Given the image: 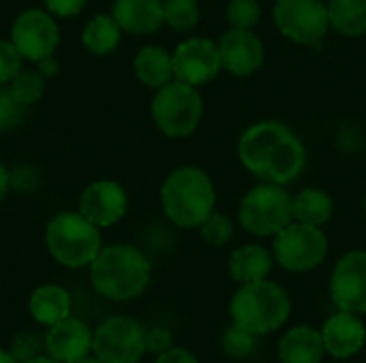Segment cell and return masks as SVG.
<instances>
[{
  "label": "cell",
  "mask_w": 366,
  "mask_h": 363,
  "mask_svg": "<svg viewBox=\"0 0 366 363\" xmlns=\"http://www.w3.org/2000/svg\"><path fill=\"white\" fill-rule=\"evenodd\" d=\"M238 218L240 225L257 237L277 235L294 220L292 195L279 184L264 182L244 195L240 201Z\"/></svg>",
  "instance_id": "obj_7"
},
{
  "label": "cell",
  "mask_w": 366,
  "mask_h": 363,
  "mask_svg": "<svg viewBox=\"0 0 366 363\" xmlns=\"http://www.w3.org/2000/svg\"><path fill=\"white\" fill-rule=\"evenodd\" d=\"M202 237L210 244V246H225L232 235H234V225L225 214L219 212H210L206 216V220L199 225Z\"/></svg>",
  "instance_id": "obj_30"
},
{
  "label": "cell",
  "mask_w": 366,
  "mask_h": 363,
  "mask_svg": "<svg viewBox=\"0 0 366 363\" xmlns=\"http://www.w3.org/2000/svg\"><path fill=\"white\" fill-rule=\"evenodd\" d=\"M238 158L255 178L283 186L302 173L307 150L287 124L268 120L257 122L242 133L238 141Z\"/></svg>",
  "instance_id": "obj_1"
},
{
  "label": "cell",
  "mask_w": 366,
  "mask_h": 363,
  "mask_svg": "<svg viewBox=\"0 0 366 363\" xmlns=\"http://www.w3.org/2000/svg\"><path fill=\"white\" fill-rule=\"evenodd\" d=\"M332 302L339 310L362 315L366 312V252L352 250L335 267L330 280Z\"/></svg>",
  "instance_id": "obj_13"
},
{
  "label": "cell",
  "mask_w": 366,
  "mask_h": 363,
  "mask_svg": "<svg viewBox=\"0 0 366 363\" xmlns=\"http://www.w3.org/2000/svg\"><path fill=\"white\" fill-rule=\"evenodd\" d=\"M150 276L152 265L148 257L131 244L105 246L90 263V282L109 302H131L144 295Z\"/></svg>",
  "instance_id": "obj_2"
},
{
  "label": "cell",
  "mask_w": 366,
  "mask_h": 363,
  "mask_svg": "<svg viewBox=\"0 0 366 363\" xmlns=\"http://www.w3.org/2000/svg\"><path fill=\"white\" fill-rule=\"evenodd\" d=\"M112 15L131 34H150L165 24L163 0H114Z\"/></svg>",
  "instance_id": "obj_18"
},
{
  "label": "cell",
  "mask_w": 366,
  "mask_h": 363,
  "mask_svg": "<svg viewBox=\"0 0 366 363\" xmlns=\"http://www.w3.org/2000/svg\"><path fill=\"white\" fill-rule=\"evenodd\" d=\"M0 363H19V362L15 359V355H13L11 351L0 349Z\"/></svg>",
  "instance_id": "obj_39"
},
{
  "label": "cell",
  "mask_w": 366,
  "mask_h": 363,
  "mask_svg": "<svg viewBox=\"0 0 366 363\" xmlns=\"http://www.w3.org/2000/svg\"><path fill=\"white\" fill-rule=\"evenodd\" d=\"M36 71L47 79V77H54V75H58V71H60V64H58V60L54 58V56H47V58H43V60H39L36 62Z\"/></svg>",
  "instance_id": "obj_37"
},
{
  "label": "cell",
  "mask_w": 366,
  "mask_h": 363,
  "mask_svg": "<svg viewBox=\"0 0 366 363\" xmlns=\"http://www.w3.org/2000/svg\"><path fill=\"white\" fill-rule=\"evenodd\" d=\"M274 259L287 272H311L315 270L328 252V240L322 227L305 225L292 220L285 229L274 235Z\"/></svg>",
  "instance_id": "obj_8"
},
{
  "label": "cell",
  "mask_w": 366,
  "mask_h": 363,
  "mask_svg": "<svg viewBox=\"0 0 366 363\" xmlns=\"http://www.w3.org/2000/svg\"><path fill=\"white\" fill-rule=\"evenodd\" d=\"M290 297L285 289L270 280H257L242 285L229 304V315L234 325L264 336L277 332L290 317Z\"/></svg>",
  "instance_id": "obj_4"
},
{
  "label": "cell",
  "mask_w": 366,
  "mask_h": 363,
  "mask_svg": "<svg viewBox=\"0 0 366 363\" xmlns=\"http://www.w3.org/2000/svg\"><path fill=\"white\" fill-rule=\"evenodd\" d=\"M92 353L101 363H137L146 353V329L133 317H109L92 332Z\"/></svg>",
  "instance_id": "obj_9"
},
{
  "label": "cell",
  "mask_w": 366,
  "mask_h": 363,
  "mask_svg": "<svg viewBox=\"0 0 366 363\" xmlns=\"http://www.w3.org/2000/svg\"><path fill=\"white\" fill-rule=\"evenodd\" d=\"M26 363H60L58 359H54L51 355H36V357H32L30 362Z\"/></svg>",
  "instance_id": "obj_40"
},
{
  "label": "cell",
  "mask_w": 366,
  "mask_h": 363,
  "mask_svg": "<svg viewBox=\"0 0 366 363\" xmlns=\"http://www.w3.org/2000/svg\"><path fill=\"white\" fill-rule=\"evenodd\" d=\"M45 11L58 17H73L84 11L88 0H41Z\"/></svg>",
  "instance_id": "obj_35"
},
{
  "label": "cell",
  "mask_w": 366,
  "mask_h": 363,
  "mask_svg": "<svg viewBox=\"0 0 366 363\" xmlns=\"http://www.w3.org/2000/svg\"><path fill=\"white\" fill-rule=\"evenodd\" d=\"M165 24L178 32L193 30L199 21L197 0H163Z\"/></svg>",
  "instance_id": "obj_27"
},
{
  "label": "cell",
  "mask_w": 366,
  "mask_h": 363,
  "mask_svg": "<svg viewBox=\"0 0 366 363\" xmlns=\"http://www.w3.org/2000/svg\"><path fill=\"white\" fill-rule=\"evenodd\" d=\"M335 214L332 197L320 188H305L292 197V216L296 223L324 227Z\"/></svg>",
  "instance_id": "obj_23"
},
{
  "label": "cell",
  "mask_w": 366,
  "mask_h": 363,
  "mask_svg": "<svg viewBox=\"0 0 366 363\" xmlns=\"http://www.w3.org/2000/svg\"><path fill=\"white\" fill-rule=\"evenodd\" d=\"M223 353L232 359H247L253 355L255 351V334L232 325L225 334H223Z\"/></svg>",
  "instance_id": "obj_28"
},
{
  "label": "cell",
  "mask_w": 366,
  "mask_h": 363,
  "mask_svg": "<svg viewBox=\"0 0 366 363\" xmlns=\"http://www.w3.org/2000/svg\"><path fill=\"white\" fill-rule=\"evenodd\" d=\"M6 193H9V171H6V167L0 163V201L6 197Z\"/></svg>",
  "instance_id": "obj_38"
},
{
  "label": "cell",
  "mask_w": 366,
  "mask_h": 363,
  "mask_svg": "<svg viewBox=\"0 0 366 363\" xmlns=\"http://www.w3.org/2000/svg\"><path fill=\"white\" fill-rule=\"evenodd\" d=\"M45 351L60 363L79 362L92 351V332L84 321L66 317L49 325L45 334Z\"/></svg>",
  "instance_id": "obj_16"
},
{
  "label": "cell",
  "mask_w": 366,
  "mask_h": 363,
  "mask_svg": "<svg viewBox=\"0 0 366 363\" xmlns=\"http://www.w3.org/2000/svg\"><path fill=\"white\" fill-rule=\"evenodd\" d=\"M150 111L157 128L165 137L182 139L195 133V128L199 126L204 101L195 86L174 79L157 90Z\"/></svg>",
  "instance_id": "obj_6"
},
{
  "label": "cell",
  "mask_w": 366,
  "mask_h": 363,
  "mask_svg": "<svg viewBox=\"0 0 366 363\" xmlns=\"http://www.w3.org/2000/svg\"><path fill=\"white\" fill-rule=\"evenodd\" d=\"M330 26L343 36H362L366 32V0H328Z\"/></svg>",
  "instance_id": "obj_25"
},
{
  "label": "cell",
  "mask_w": 366,
  "mask_h": 363,
  "mask_svg": "<svg viewBox=\"0 0 366 363\" xmlns=\"http://www.w3.org/2000/svg\"><path fill=\"white\" fill-rule=\"evenodd\" d=\"M227 267H229V274L236 282H240V285L257 282L270 274L272 255L259 244H247V246H240L232 252Z\"/></svg>",
  "instance_id": "obj_21"
},
{
  "label": "cell",
  "mask_w": 366,
  "mask_h": 363,
  "mask_svg": "<svg viewBox=\"0 0 366 363\" xmlns=\"http://www.w3.org/2000/svg\"><path fill=\"white\" fill-rule=\"evenodd\" d=\"M26 105H21L13 92L9 90V86L4 88L0 83V133H9L13 128H17L24 118H26Z\"/></svg>",
  "instance_id": "obj_31"
},
{
  "label": "cell",
  "mask_w": 366,
  "mask_h": 363,
  "mask_svg": "<svg viewBox=\"0 0 366 363\" xmlns=\"http://www.w3.org/2000/svg\"><path fill=\"white\" fill-rule=\"evenodd\" d=\"M322 340H324L326 353H330L332 357L337 359L354 357L356 353L362 351L366 342L365 323L356 315L341 310L326 321L322 329Z\"/></svg>",
  "instance_id": "obj_17"
},
{
  "label": "cell",
  "mask_w": 366,
  "mask_h": 363,
  "mask_svg": "<svg viewBox=\"0 0 366 363\" xmlns=\"http://www.w3.org/2000/svg\"><path fill=\"white\" fill-rule=\"evenodd\" d=\"M21 53L13 45V41L0 39V83H9L21 68Z\"/></svg>",
  "instance_id": "obj_33"
},
{
  "label": "cell",
  "mask_w": 366,
  "mask_h": 363,
  "mask_svg": "<svg viewBox=\"0 0 366 363\" xmlns=\"http://www.w3.org/2000/svg\"><path fill=\"white\" fill-rule=\"evenodd\" d=\"M172 342H174L172 332L165 329V327H152V329L146 332V351H150V353L161 355V353H165L167 349L174 347Z\"/></svg>",
  "instance_id": "obj_34"
},
{
  "label": "cell",
  "mask_w": 366,
  "mask_h": 363,
  "mask_svg": "<svg viewBox=\"0 0 366 363\" xmlns=\"http://www.w3.org/2000/svg\"><path fill=\"white\" fill-rule=\"evenodd\" d=\"M154 363H199V362H197V357H195L191 351H187V349H182V347H172V349H167L165 353H161Z\"/></svg>",
  "instance_id": "obj_36"
},
{
  "label": "cell",
  "mask_w": 366,
  "mask_h": 363,
  "mask_svg": "<svg viewBox=\"0 0 366 363\" xmlns=\"http://www.w3.org/2000/svg\"><path fill=\"white\" fill-rule=\"evenodd\" d=\"M217 193L206 171L197 167L174 169L161 186V205L165 216L182 227H199L210 212H214Z\"/></svg>",
  "instance_id": "obj_3"
},
{
  "label": "cell",
  "mask_w": 366,
  "mask_h": 363,
  "mask_svg": "<svg viewBox=\"0 0 366 363\" xmlns=\"http://www.w3.org/2000/svg\"><path fill=\"white\" fill-rule=\"evenodd\" d=\"M133 68L137 79L146 88L159 90L161 86L169 83L174 77V60L172 53L159 45H146L137 51L133 60Z\"/></svg>",
  "instance_id": "obj_22"
},
{
  "label": "cell",
  "mask_w": 366,
  "mask_h": 363,
  "mask_svg": "<svg viewBox=\"0 0 366 363\" xmlns=\"http://www.w3.org/2000/svg\"><path fill=\"white\" fill-rule=\"evenodd\" d=\"M15 359L19 363L30 362L36 355H43L45 351V336L32 329H24L19 332L13 340H11V349H9Z\"/></svg>",
  "instance_id": "obj_32"
},
{
  "label": "cell",
  "mask_w": 366,
  "mask_h": 363,
  "mask_svg": "<svg viewBox=\"0 0 366 363\" xmlns=\"http://www.w3.org/2000/svg\"><path fill=\"white\" fill-rule=\"evenodd\" d=\"M9 90L13 92V96L30 107L34 103H39L45 94V77L36 71V68H19V73L9 81Z\"/></svg>",
  "instance_id": "obj_26"
},
{
  "label": "cell",
  "mask_w": 366,
  "mask_h": 363,
  "mask_svg": "<svg viewBox=\"0 0 366 363\" xmlns=\"http://www.w3.org/2000/svg\"><path fill=\"white\" fill-rule=\"evenodd\" d=\"M122 28L114 19V15H94L88 19V24L81 30V43L84 47L94 56H107L120 45Z\"/></svg>",
  "instance_id": "obj_24"
},
{
  "label": "cell",
  "mask_w": 366,
  "mask_h": 363,
  "mask_svg": "<svg viewBox=\"0 0 366 363\" xmlns=\"http://www.w3.org/2000/svg\"><path fill=\"white\" fill-rule=\"evenodd\" d=\"M219 45L221 68L236 77H249L264 64V43L253 30L232 28L227 30Z\"/></svg>",
  "instance_id": "obj_15"
},
{
  "label": "cell",
  "mask_w": 366,
  "mask_h": 363,
  "mask_svg": "<svg viewBox=\"0 0 366 363\" xmlns=\"http://www.w3.org/2000/svg\"><path fill=\"white\" fill-rule=\"evenodd\" d=\"M28 310L36 323L49 327L71 317V295L58 285H41L32 291L28 300Z\"/></svg>",
  "instance_id": "obj_20"
},
{
  "label": "cell",
  "mask_w": 366,
  "mask_h": 363,
  "mask_svg": "<svg viewBox=\"0 0 366 363\" xmlns=\"http://www.w3.org/2000/svg\"><path fill=\"white\" fill-rule=\"evenodd\" d=\"M225 15L232 28L251 30L262 17V6L257 0H229Z\"/></svg>",
  "instance_id": "obj_29"
},
{
  "label": "cell",
  "mask_w": 366,
  "mask_h": 363,
  "mask_svg": "<svg viewBox=\"0 0 366 363\" xmlns=\"http://www.w3.org/2000/svg\"><path fill=\"white\" fill-rule=\"evenodd\" d=\"M174 77L189 86H204L221 71L219 45L206 36H193L182 41L172 53Z\"/></svg>",
  "instance_id": "obj_12"
},
{
  "label": "cell",
  "mask_w": 366,
  "mask_h": 363,
  "mask_svg": "<svg viewBox=\"0 0 366 363\" xmlns=\"http://www.w3.org/2000/svg\"><path fill=\"white\" fill-rule=\"evenodd\" d=\"M45 246L64 267L90 265L103 248L101 231L81 212H60L45 227Z\"/></svg>",
  "instance_id": "obj_5"
},
{
  "label": "cell",
  "mask_w": 366,
  "mask_h": 363,
  "mask_svg": "<svg viewBox=\"0 0 366 363\" xmlns=\"http://www.w3.org/2000/svg\"><path fill=\"white\" fill-rule=\"evenodd\" d=\"M272 17L281 34L298 45H320L330 28L328 4L322 0H277Z\"/></svg>",
  "instance_id": "obj_10"
},
{
  "label": "cell",
  "mask_w": 366,
  "mask_h": 363,
  "mask_svg": "<svg viewBox=\"0 0 366 363\" xmlns=\"http://www.w3.org/2000/svg\"><path fill=\"white\" fill-rule=\"evenodd\" d=\"M75 363H101V362H99L97 357H90V355H88V357H84V359H79V362H75Z\"/></svg>",
  "instance_id": "obj_41"
},
{
  "label": "cell",
  "mask_w": 366,
  "mask_h": 363,
  "mask_svg": "<svg viewBox=\"0 0 366 363\" xmlns=\"http://www.w3.org/2000/svg\"><path fill=\"white\" fill-rule=\"evenodd\" d=\"M129 208L127 190L114 180H97L88 184L79 197V212L99 229L116 225Z\"/></svg>",
  "instance_id": "obj_14"
},
{
  "label": "cell",
  "mask_w": 366,
  "mask_h": 363,
  "mask_svg": "<svg viewBox=\"0 0 366 363\" xmlns=\"http://www.w3.org/2000/svg\"><path fill=\"white\" fill-rule=\"evenodd\" d=\"M11 41L24 60L39 62L54 56L60 43V28L54 15L45 9H28L19 13L11 26Z\"/></svg>",
  "instance_id": "obj_11"
},
{
  "label": "cell",
  "mask_w": 366,
  "mask_h": 363,
  "mask_svg": "<svg viewBox=\"0 0 366 363\" xmlns=\"http://www.w3.org/2000/svg\"><path fill=\"white\" fill-rule=\"evenodd\" d=\"M326 353L322 332L300 325L290 329L279 342L281 363H320Z\"/></svg>",
  "instance_id": "obj_19"
},
{
  "label": "cell",
  "mask_w": 366,
  "mask_h": 363,
  "mask_svg": "<svg viewBox=\"0 0 366 363\" xmlns=\"http://www.w3.org/2000/svg\"><path fill=\"white\" fill-rule=\"evenodd\" d=\"M365 212H366V199H365Z\"/></svg>",
  "instance_id": "obj_42"
}]
</instances>
